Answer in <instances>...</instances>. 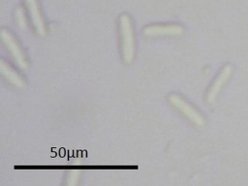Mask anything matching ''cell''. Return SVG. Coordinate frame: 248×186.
<instances>
[{"label": "cell", "mask_w": 248, "mask_h": 186, "mask_svg": "<svg viewBox=\"0 0 248 186\" xmlns=\"http://www.w3.org/2000/svg\"><path fill=\"white\" fill-rule=\"evenodd\" d=\"M184 32L183 27L176 23L150 24L143 28L142 34L146 38H164L179 36Z\"/></svg>", "instance_id": "5"}, {"label": "cell", "mask_w": 248, "mask_h": 186, "mask_svg": "<svg viewBox=\"0 0 248 186\" xmlns=\"http://www.w3.org/2000/svg\"><path fill=\"white\" fill-rule=\"evenodd\" d=\"M232 74V66L231 64L225 65L218 76L215 78L213 82L211 83L210 87L206 92V102L211 104L214 102L216 97L218 96L219 92L222 90L224 85L228 82L230 77Z\"/></svg>", "instance_id": "6"}, {"label": "cell", "mask_w": 248, "mask_h": 186, "mask_svg": "<svg viewBox=\"0 0 248 186\" xmlns=\"http://www.w3.org/2000/svg\"><path fill=\"white\" fill-rule=\"evenodd\" d=\"M23 3L35 33L40 37H44L46 34V25L39 0H23Z\"/></svg>", "instance_id": "4"}, {"label": "cell", "mask_w": 248, "mask_h": 186, "mask_svg": "<svg viewBox=\"0 0 248 186\" xmlns=\"http://www.w3.org/2000/svg\"><path fill=\"white\" fill-rule=\"evenodd\" d=\"M79 177V170H73L69 172V175L67 176V185H75Z\"/></svg>", "instance_id": "8"}, {"label": "cell", "mask_w": 248, "mask_h": 186, "mask_svg": "<svg viewBox=\"0 0 248 186\" xmlns=\"http://www.w3.org/2000/svg\"><path fill=\"white\" fill-rule=\"evenodd\" d=\"M0 73L1 76L13 86L16 88H23L25 86V80L23 77L5 60H0Z\"/></svg>", "instance_id": "7"}, {"label": "cell", "mask_w": 248, "mask_h": 186, "mask_svg": "<svg viewBox=\"0 0 248 186\" xmlns=\"http://www.w3.org/2000/svg\"><path fill=\"white\" fill-rule=\"evenodd\" d=\"M121 59L124 64L133 63L136 56V36L132 17L124 13L118 18Z\"/></svg>", "instance_id": "1"}, {"label": "cell", "mask_w": 248, "mask_h": 186, "mask_svg": "<svg viewBox=\"0 0 248 186\" xmlns=\"http://www.w3.org/2000/svg\"><path fill=\"white\" fill-rule=\"evenodd\" d=\"M169 103L181 114H183L188 120L198 127H202L205 125V120L203 116L193 107L188 101H186L179 94L171 93L168 96Z\"/></svg>", "instance_id": "3"}, {"label": "cell", "mask_w": 248, "mask_h": 186, "mask_svg": "<svg viewBox=\"0 0 248 186\" xmlns=\"http://www.w3.org/2000/svg\"><path fill=\"white\" fill-rule=\"evenodd\" d=\"M1 42L4 45L6 50L9 52L10 57L20 70H26L28 68V60L26 54L21 47L20 44L15 37V35L6 28H2L0 32Z\"/></svg>", "instance_id": "2"}]
</instances>
